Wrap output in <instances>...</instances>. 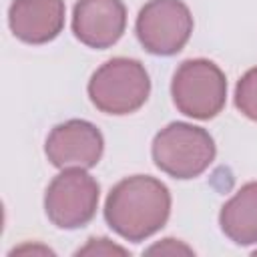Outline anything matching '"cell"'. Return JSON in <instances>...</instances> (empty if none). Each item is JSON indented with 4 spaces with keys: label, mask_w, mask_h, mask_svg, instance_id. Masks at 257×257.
Masks as SVG:
<instances>
[{
    "label": "cell",
    "mask_w": 257,
    "mask_h": 257,
    "mask_svg": "<svg viewBox=\"0 0 257 257\" xmlns=\"http://www.w3.org/2000/svg\"><path fill=\"white\" fill-rule=\"evenodd\" d=\"M171 203V191L163 181L151 175H131L106 195L104 219L116 235L141 243L167 225Z\"/></svg>",
    "instance_id": "cell-1"
},
{
    "label": "cell",
    "mask_w": 257,
    "mask_h": 257,
    "mask_svg": "<svg viewBox=\"0 0 257 257\" xmlns=\"http://www.w3.org/2000/svg\"><path fill=\"white\" fill-rule=\"evenodd\" d=\"M215 155L217 147L209 131L181 120L163 126L151 145L155 167L179 181L203 175L215 161Z\"/></svg>",
    "instance_id": "cell-2"
},
{
    "label": "cell",
    "mask_w": 257,
    "mask_h": 257,
    "mask_svg": "<svg viewBox=\"0 0 257 257\" xmlns=\"http://www.w3.org/2000/svg\"><path fill=\"white\" fill-rule=\"evenodd\" d=\"M86 90L96 110L124 116L137 112L147 102L151 94V78L141 60L116 56L92 72Z\"/></svg>",
    "instance_id": "cell-3"
},
{
    "label": "cell",
    "mask_w": 257,
    "mask_h": 257,
    "mask_svg": "<svg viewBox=\"0 0 257 257\" xmlns=\"http://www.w3.org/2000/svg\"><path fill=\"white\" fill-rule=\"evenodd\" d=\"M171 96L177 110L189 118H215L227 102V76L209 58L183 60L171 80Z\"/></svg>",
    "instance_id": "cell-4"
},
{
    "label": "cell",
    "mask_w": 257,
    "mask_h": 257,
    "mask_svg": "<svg viewBox=\"0 0 257 257\" xmlns=\"http://www.w3.org/2000/svg\"><path fill=\"white\" fill-rule=\"evenodd\" d=\"M98 199L100 187L86 169H62L46 187L44 213L58 229H80L94 219Z\"/></svg>",
    "instance_id": "cell-5"
},
{
    "label": "cell",
    "mask_w": 257,
    "mask_h": 257,
    "mask_svg": "<svg viewBox=\"0 0 257 257\" xmlns=\"http://www.w3.org/2000/svg\"><path fill=\"white\" fill-rule=\"evenodd\" d=\"M193 26V14L183 0H149L139 10L135 32L147 52L173 56L185 48Z\"/></svg>",
    "instance_id": "cell-6"
},
{
    "label": "cell",
    "mask_w": 257,
    "mask_h": 257,
    "mask_svg": "<svg viewBox=\"0 0 257 257\" xmlns=\"http://www.w3.org/2000/svg\"><path fill=\"white\" fill-rule=\"evenodd\" d=\"M104 153L102 133L84 118H70L56 126L46 137L44 155L56 169H92Z\"/></svg>",
    "instance_id": "cell-7"
},
{
    "label": "cell",
    "mask_w": 257,
    "mask_h": 257,
    "mask_svg": "<svg viewBox=\"0 0 257 257\" xmlns=\"http://www.w3.org/2000/svg\"><path fill=\"white\" fill-rule=\"evenodd\" d=\"M126 28L122 0H78L72 8V34L88 48L104 50L120 40Z\"/></svg>",
    "instance_id": "cell-8"
},
{
    "label": "cell",
    "mask_w": 257,
    "mask_h": 257,
    "mask_svg": "<svg viewBox=\"0 0 257 257\" xmlns=\"http://www.w3.org/2000/svg\"><path fill=\"white\" fill-rule=\"evenodd\" d=\"M64 0H12L8 26L26 44L52 42L64 28Z\"/></svg>",
    "instance_id": "cell-9"
},
{
    "label": "cell",
    "mask_w": 257,
    "mask_h": 257,
    "mask_svg": "<svg viewBox=\"0 0 257 257\" xmlns=\"http://www.w3.org/2000/svg\"><path fill=\"white\" fill-rule=\"evenodd\" d=\"M219 227L235 245L257 243V181L241 185L219 211Z\"/></svg>",
    "instance_id": "cell-10"
},
{
    "label": "cell",
    "mask_w": 257,
    "mask_h": 257,
    "mask_svg": "<svg viewBox=\"0 0 257 257\" xmlns=\"http://www.w3.org/2000/svg\"><path fill=\"white\" fill-rule=\"evenodd\" d=\"M235 106L249 120L257 122V66L249 68L235 86Z\"/></svg>",
    "instance_id": "cell-11"
},
{
    "label": "cell",
    "mask_w": 257,
    "mask_h": 257,
    "mask_svg": "<svg viewBox=\"0 0 257 257\" xmlns=\"http://www.w3.org/2000/svg\"><path fill=\"white\" fill-rule=\"evenodd\" d=\"M112 253L126 255L128 251L124 247H120V245H114L106 237H90L88 243L76 251V255H112Z\"/></svg>",
    "instance_id": "cell-12"
},
{
    "label": "cell",
    "mask_w": 257,
    "mask_h": 257,
    "mask_svg": "<svg viewBox=\"0 0 257 257\" xmlns=\"http://www.w3.org/2000/svg\"><path fill=\"white\" fill-rule=\"evenodd\" d=\"M147 253H165V255H177V253H187V255H191L193 253V249L191 247H187L185 243H181L179 239H163L161 243H157V245H153V247H149L147 249Z\"/></svg>",
    "instance_id": "cell-13"
},
{
    "label": "cell",
    "mask_w": 257,
    "mask_h": 257,
    "mask_svg": "<svg viewBox=\"0 0 257 257\" xmlns=\"http://www.w3.org/2000/svg\"><path fill=\"white\" fill-rule=\"evenodd\" d=\"M253 255H257V249H255V251H253Z\"/></svg>",
    "instance_id": "cell-14"
}]
</instances>
